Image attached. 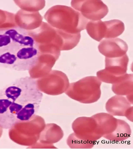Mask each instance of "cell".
Wrapping results in <instances>:
<instances>
[{"mask_svg": "<svg viewBox=\"0 0 133 149\" xmlns=\"http://www.w3.org/2000/svg\"><path fill=\"white\" fill-rule=\"evenodd\" d=\"M98 48L99 52L108 58L122 56L128 50L126 43L118 38H105L101 41Z\"/></svg>", "mask_w": 133, "mask_h": 149, "instance_id": "6", "label": "cell"}, {"mask_svg": "<svg viewBox=\"0 0 133 149\" xmlns=\"http://www.w3.org/2000/svg\"><path fill=\"white\" fill-rule=\"evenodd\" d=\"M72 5L84 17L90 20H100L109 11L107 6L101 0L75 1Z\"/></svg>", "mask_w": 133, "mask_h": 149, "instance_id": "3", "label": "cell"}, {"mask_svg": "<svg viewBox=\"0 0 133 149\" xmlns=\"http://www.w3.org/2000/svg\"><path fill=\"white\" fill-rule=\"evenodd\" d=\"M37 105L29 103L24 106L16 115L17 121H25L28 120L35 112L34 108Z\"/></svg>", "mask_w": 133, "mask_h": 149, "instance_id": "12", "label": "cell"}, {"mask_svg": "<svg viewBox=\"0 0 133 149\" xmlns=\"http://www.w3.org/2000/svg\"><path fill=\"white\" fill-rule=\"evenodd\" d=\"M92 116L97 123L103 137L112 133L117 127L119 119L109 114L99 113Z\"/></svg>", "mask_w": 133, "mask_h": 149, "instance_id": "7", "label": "cell"}, {"mask_svg": "<svg viewBox=\"0 0 133 149\" xmlns=\"http://www.w3.org/2000/svg\"><path fill=\"white\" fill-rule=\"evenodd\" d=\"M78 122V138L84 140L95 142L103 137L101 131L95 119L82 117L77 120Z\"/></svg>", "mask_w": 133, "mask_h": 149, "instance_id": "4", "label": "cell"}, {"mask_svg": "<svg viewBox=\"0 0 133 149\" xmlns=\"http://www.w3.org/2000/svg\"><path fill=\"white\" fill-rule=\"evenodd\" d=\"M24 106L15 102H12L9 107L8 110L12 114L15 116Z\"/></svg>", "mask_w": 133, "mask_h": 149, "instance_id": "13", "label": "cell"}, {"mask_svg": "<svg viewBox=\"0 0 133 149\" xmlns=\"http://www.w3.org/2000/svg\"><path fill=\"white\" fill-rule=\"evenodd\" d=\"M131 134V130L128 124L124 120L119 119L116 130L112 133L104 137L112 141H121L129 138Z\"/></svg>", "mask_w": 133, "mask_h": 149, "instance_id": "10", "label": "cell"}, {"mask_svg": "<svg viewBox=\"0 0 133 149\" xmlns=\"http://www.w3.org/2000/svg\"><path fill=\"white\" fill-rule=\"evenodd\" d=\"M133 75L126 73L123 78L119 82L113 84L112 89L116 94L127 96L133 95Z\"/></svg>", "mask_w": 133, "mask_h": 149, "instance_id": "8", "label": "cell"}, {"mask_svg": "<svg viewBox=\"0 0 133 149\" xmlns=\"http://www.w3.org/2000/svg\"><path fill=\"white\" fill-rule=\"evenodd\" d=\"M101 83L95 76L87 77L81 79L75 85L76 99L84 103L96 102L101 95Z\"/></svg>", "mask_w": 133, "mask_h": 149, "instance_id": "2", "label": "cell"}, {"mask_svg": "<svg viewBox=\"0 0 133 149\" xmlns=\"http://www.w3.org/2000/svg\"><path fill=\"white\" fill-rule=\"evenodd\" d=\"M104 22L106 27L104 38H116L121 35L124 30V24L120 20L113 19Z\"/></svg>", "mask_w": 133, "mask_h": 149, "instance_id": "11", "label": "cell"}, {"mask_svg": "<svg viewBox=\"0 0 133 149\" xmlns=\"http://www.w3.org/2000/svg\"><path fill=\"white\" fill-rule=\"evenodd\" d=\"M85 29L89 35L96 41L99 42L104 38L106 27L104 21L101 20H89Z\"/></svg>", "mask_w": 133, "mask_h": 149, "instance_id": "9", "label": "cell"}, {"mask_svg": "<svg viewBox=\"0 0 133 149\" xmlns=\"http://www.w3.org/2000/svg\"><path fill=\"white\" fill-rule=\"evenodd\" d=\"M124 97L116 95L111 97L106 102L107 111L112 116H125L132 122L133 107Z\"/></svg>", "mask_w": 133, "mask_h": 149, "instance_id": "5", "label": "cell"}, {"mask_svg": "<svg viewBox=\"0 0 133 149\" xmlns=\"http://www.w3.org/2000/svg\"><path fill=\"white\" fill-rule=\"evenodd\" d=\"M129 61L126 54L120 57H105V69L97 72V77L107 83L113 84L118 82L126 73Z\"/></svg>", "mask_w": 133, "mask_h": 149, "instance_id": "1", "label": "cell"}]
</instances>
